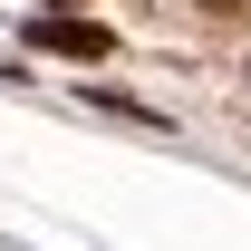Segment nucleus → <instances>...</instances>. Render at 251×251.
Wrapping results in <instances>:
<instances>
[{
    "mask_svg": "<svg viewBox=\"0 0 251 251\" xmlns=\"http://www.w3.org/2000/svg\"><path fill=\"white\" fill-rule=\"evenodd\" d=\"M29 49H58V58H106V29H97V20H39Z\"/></svg>",
    "mask_w": 251,
    "mask_h": 251,
    "instance_id": "1",
    "label": "nucleus"
}]
</instances>
